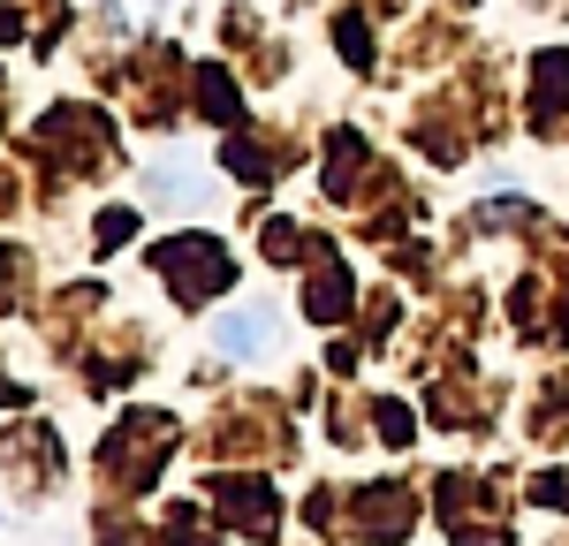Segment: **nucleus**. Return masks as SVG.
Wrapping results in <instances>:
<instances>
[]
</instances>
